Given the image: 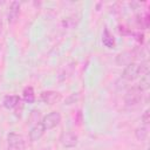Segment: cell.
<instances>
[{
    "instance_id": "6da1fadb",
    "label": "cell",
    "mask_w": 150,
    "mask_h": 150,
    "mask_svg": "<svg viewBox=\"0 0 150 150\" xmlns=\"http://www.w3.org/2000/svg\"><path fill=\"white\" fill-rule=\"evenodd\" d=\"M142 98H143V90L138 86H134L132 88H130L124 96L125 104L129 107L137 105L138 103H141Z\"/></svg>"
},
{
    "instance_id": "7a4b0ae2",
    "label": "cell",
    "mask_w": 150,
    "mask_h": 150,
    "mask_svg": "<svg viewBox=\"0 0 150 150\" xmlns=\"http://www.w3.org/2000/svg\"><path fill=\"white\" fill-rule=\"evenodd\" d=\"M7 150H26L23 137L16 132H9L7 136Z\"/></svg>"
},
{
    "instance_id": "3957f363",
    "label": "cell",
    "mask_w": 150,
    "mask_h": 150,
    "mask_svg": "<svg viewBox=\"0 0 150 150\" xmlns=\"http://www.w3.org/2000/svg\"><path fill=\"white\" fill-rule=\"evenodd\" d=\"M142 77L141 74V63H136V62H131L129 64L125 66L123 73H122V77L127 81H134L137 77Z\"/></svg>"
},
{
    "instance_id": "277c9868",
    "label": "cell",
    "mask_w": 150,
    "mask_h": 150,
    "mask_svg": "<svg viewBox=\"0 0 150 150\" xmlns=\"http://www.w3.org/2000/svg\"><path fill=\"white\" fill-rule=\"evenodd\" d=\"M60 122H61V114L59 111H52L46 116H43L41 120V124L43 125L45 130L54 129L60 124Z\"/></svg>"
},
{
    "instance_id": "5b68a950",
    "label": "cell",
    "mask_w": 150,
    "mask_h": 150,
    "mask_svg": "<svg viewBox=\"0 0 150 150\" xmlns=\"http://www.w3.org/2000/svg\"><path fill=\"white\" fill-rule=\"evenodd\" d=\"M138 52L137 50H125L123 53H120L116 56V64L117 66H127L131 62H134V60L136 57H138Z\"/></svg>"
},
{
    "instance_id": "8992f818",
    "label": "cell",
    "mask_w": 150,
    "mask_h": 150,
    "mask_svg": "<svg viewBox=\"0 0 150 150\" xmlns=\"http://www.w3.org/2000/svg\"><path fill=\"white\" fill-rule=\"evenodd\" d=\"M77 136L71 131H63L60 135V143L64 148H74L77 145Z\"/></svg>"
},
{
    "instance_id": "52a82bcc",
    "label": "cell",
    "mask_w": 150,
    "mask_h": 150,
    "mask_svg": "<svg viewBox=\"0 0 150 150\" xmlns=\"http://www.w3.org/2000/svg\"><path fill=\"white\" fill-rule=\"evenodd\" d=\"M41 100L47 104H55L61 100V94L55 90H45L40 94Z\"/></svg>"
},
{
    "instance_id": "ba28073f",
    "label": "cell",
    "mask_w": 150,
    "mask_h": 150,
    "mask_svg": "<svg viewBox=\"0 0 150 150\" xmlns=\"http://www.w3.org/2000/svg\"><path fill=\"white\" fill-rule=\"evenodd\" d=\"M20 2L18 1H13L11 2V6H9V12H8V22L11 25L15 23L16 20L19 19V14H20Z\"/></svg>"
},
{
    "instance_id": "9c48e42d",
    "label": "cell",
    "mask_w": 150,
    "mask_h": 150,
    "mask_svg": "<svg viewBox=\"0 0 150 150\" xmlns=\"http://www.w3.org/2000/svg\"><path fill=\"white\" fill-rule=\"evenodd\" d=\"M20 102H21L20 96H18V95H6L2 100V105L6 109L9 110V109H14L18 105H20Z\"/></svg>"
},
{
    "instance_id": "30bf717a",
    "label": "cell",
    "mask_w": 150,
    "mask_h": 150,
    "mask_svg": "<svg viewBox=\"0 0 150 150\" xmlns=\"http://www.w3.org/2000/svg\"><path fill=\"white\" fill-rule=\"evenodd\" d=\"M45 128H43V125L41 124V122L40 123H38V124H34L32 128H30V130H29V139L32 141V142H35V141H38V139H40L41 137H42V135L45 134Z\"/></svg>"
},
{
    "instance_id": "8fae6325",
    "label": "cell",
    "mask_w": 150,
    "mask_h": 150,
    "mask_svg": "<svg viewBox=\"0 0 150 150\" xmlns=\"http://www.w3.org/2000/svg\"><path fill=\"white\" fill-rule=\"evenodd\" d=\"M102 42H103V45L105 46V47H108V48H115V46H116V41H115V38H114V35L109 32V29L105 27L104 29H103V34H102Z\"/></svg>"
},
{
    "instance_id": "7c38bea8",
    "label": "cell",
    "mask_w": 150,
    "mask_h": 150,
    "mask_svg": "<svg viewBox=\"0 0 150 150\" xmlns=\"http://www.w3.org/2000/svg\"><path fill=\"white\" fill-rule=\"evenodd\" d=\"M148 130H149L148 125L141 124L139 127H137V128L135 129V137H136L138 141H142V142L145 141L146 137H148Z\"/></svg>"
},
{
    "instance_id": "4fadbf2b",
    "label": "cell",
    "mask_w": 150,
    "mask_h": 150,
    "mask_svg": "<svg viewBox=\"0 0 150 150\" xmlns=\"http://www.w3.org/2000/svg\"><path fill=\"white\" fill-rule=\"evenodd\" d=\"M22 95H23V100L27 102V103H34L35 101V94H34V89L32 87H26L22 91Z\"/></svg>"
},
{
    "instance_id": "5bb4252c",
    "label": "cell",
    "mask_w": 150,
    "mask_h": 150,
    "mask_svg": "<svg viewBox=\"0 0 150 150\" xmlns=\"http://www.w3.org/2000/svg\"><path fill=\"white\" fill-rule=\"evenodd\" d=\"M77 22H79V19L76 16H68V18H64L62 20V26L64 28L71 29V28H75L76 27Z\"/></svg>"
},
{
    "instance_id": "9a60e30c",
    "label": "cell",
    "mask_w": 150,
    "mask_h": 150,
    "mask_svg": "<svg viewBox=\"0 0 150 150\" xmlns=\"http://www.w3.org/2000/svg\"><path fill=\"white\" fill-rule=\"evenodd\" d=\"M40 120H41V112H40V110H38V109L32 110L30 114H29V122L34 125V124L40 123L41 122Z\"/></svg>"
},
{
    "instance_id": "2e32d148",
    "label": "cell",
    "mask_w": 150,
    "mask_h": 150,
    "mask_svg": "<svg viewBox=\"0 0 150 150\" xmlns=\"http://www.w3.org/2000/svg\"><path fill=\"white\" fill-rule=\"evenodd\" d=\"M141 120H142L143 124L149 125V122H150V111H149V109H146V110L143 112V115H142Z\"/></svg>"
},
{
    "instance_id": "e0dca14e",
    "label": "cell",
    "mask_w": 150,
    "mask_h": 150,
    "mask_svg": "<svg viewBox=\"0 0 150 150\" xmlns=\"http://www.w3.org/2000/svg\"><path fill=\"white\" fill-rule=\"evenodd\" d=\"M1 32H2V22L0 21V34H1Z\"/></svg>"
},
{
    "instance_id": "ac0fdd59",
    "label": "cell",
    "mask_w": 150,
    "mask_h": 150,
    "mask_svg": "<svg viewBox=\"0 0 150 150\" xmlns=\"http://www.w3.org/2000/svg\"><path fill=\"white\" fill-rule=\"evenodd\" d=\"M41 150H50V149H41Z\"/></svg>"
}]
</instances>
